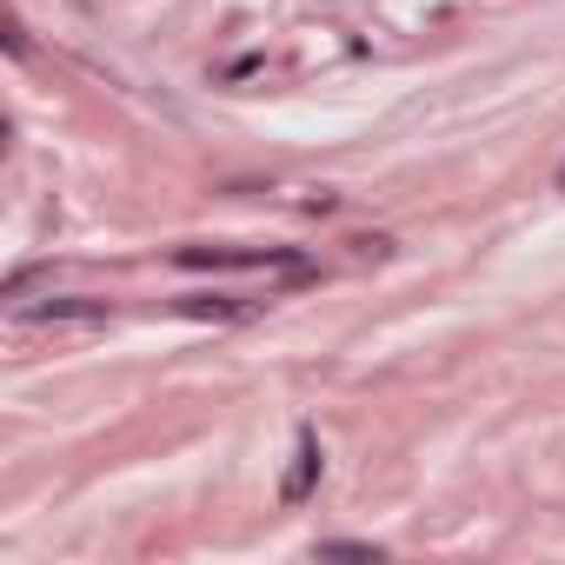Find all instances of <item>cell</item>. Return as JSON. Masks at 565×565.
Listing matches in <instances>:
<instances>
[{"instance_id":"6da1fadb","label":"cell","mask_w":565,"mask_h":565,"mask_svg":"<svg viewBox=\"0 0 565 565\" xmlns=\"http://www.w3.org/2000/svg\"><path fill=\"white\" fill-rule=\"evenodd\" d=\"M180 266H213V273H307L300 253L287 246H180Z\"/></svg>"},{"instance_id":"7a4b0ae2","label":"cell","mask_w":565,"mask_h":565,"mask_svg":"<svg viewBox=\"0 0 565 565\" xmlns=\"http://www.w3.org/2000/svg\"><path fill=\"white\" fill-rule=\"evenodd\" d=\"M114 320L107 300L94 294H47V300H14V327H100Z\"/></svg>"},{"instance_id":"3957f363","label":"cell","mask_w":565,"mask_h":565,"mask_svg":"<svg viewBox=\"0 0 565 565\" xmlns=\"http://www.w3.org/2000/svg\"><path fill=\"white\" fill-rule=\"evenodd\" d=\"M320 466H327L320 439H313V433H300V446H294V466H287V479H279V499H287V505H300V499L320 486Z\"/></svg>"},{"instance_id":"277c9868","label":"cell","mask_w":565,"mask_h":565,"mask_svg":"<svg viewBox=\"0 0 565 565\" xmlns=\"http://www.w3.org/2000/svg\"><path fill=\"white\" fill-rule=\"evenodd\" d=\"M180 313H193V320H246L253 307H239V300H220V294H200V300H180Z\"/></svg>"},{"instance_id":"5b68a950","label":"cell","mask_w":565,"mask_h":565,"mask_svg":"<svg viewBox=\"0 0 565 565\" xmlns=\"http://www.w3.org/2000/svg\"><path fill=\"white\" fill-rule=\"evenodd\" d=\"M313 552H320V558H366V565L380 558V545H360V539H327V545H313Z\"/></svg>"},{"instance_id":"8992f818","label":"cell","mask_w":565,"mask_h":565,"mask_svg":"<svg viewBox=\"0 0 565 565\" xmlns=\"http://www.w3.org/2000/svg\"><path fill=\"white\" fill-rule=\"evenodd\" d=\"M558 193H565V167H558Z\"/></svg>"}]
</instances>
